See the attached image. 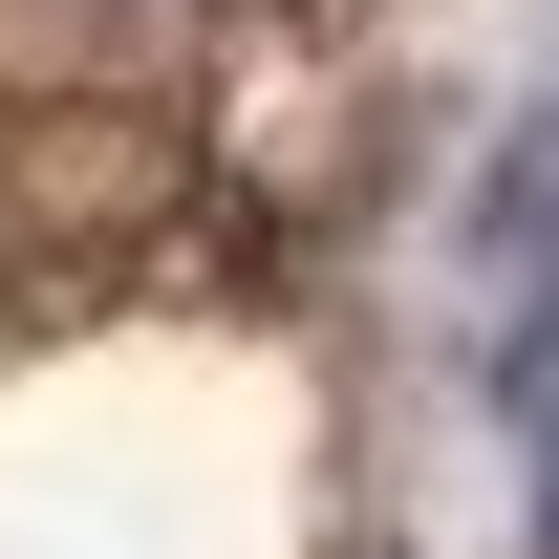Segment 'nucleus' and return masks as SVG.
<instances>
[{"label": "nucleus", "mask_w": 559, "mask_h": 559, "mask_svg": "<svg viewBox=\"0 0 559 559\" xmlns=\"http://www.w3.org/2000/svg\"><path fill=\"white\" fill-rule=\"evenodd\" d=\"M538 538H559V452H538Z\"/></svg>", "instance_id": "f257e3e1"}]
</instances>
